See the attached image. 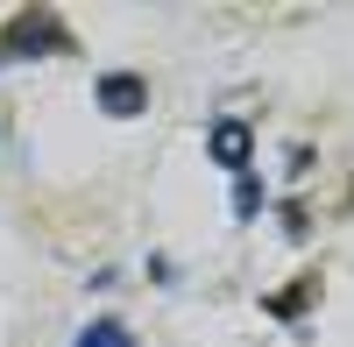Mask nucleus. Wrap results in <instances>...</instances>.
<instances>
[{"label": "nucleus", "instance_id": "f257e3e1", "mask_svg": "<svg viewBox=\"0 0 354 347\" xmlns=\"http://www.w3.org/2000/svg\"><path fill=\"white\" fill-rule=\"evenodd\" d=\"M71 50V28L57 21L50 8H21L0 36V64H28V57H64Z\"/></svg>", "mask_w": 354, "mask_h": 347}, {"label": "nucleus", "instance_id": "f03ea898", "mask_svg": "<svg viewBox=\"0 0 354 347\" xmlns=\"http://www.w3.org/2000/svg\"><path fill=\"white\" fill-rule=\"evenodd\" d=\"M93 106L106 113V121H135V113H149V78L106 71V78H93Z\"/></svg>", "mask_w": 354, "mask_h": 347}, {"label": "nucleus", "instance_id": "7ed1b4c3", "mask_svg": "<svg viewBox=\"0 0 354 347\" xmlns=\"http://www.w3.org/2000/svg\"><path fill=\"white\" fill-rule=\"evenodd\" d=\"M205 156H213L220 170H234V178H241L248 156H255V135H248L241 121H213V128H205Z\"/></svg>", "mask_w": 354, "mask_h": 347}, {"label": "nucleus", "instance_id": "20e7f679", "mask_svg": "<svg viewBox=\"0 0 354 347\" xmlns=\"http://www.w3.org/2000/svg\"><path fill=\"white\" fill-rule=\"evenodd\" d=\"M71 347H135V333H128L121 319H93V326H85Z\"/></svg>", "mask_w": 354, "mask_h": 347}, {"label": "nucleus", "instance_id": "39448f33", "mask_svg": "<svg viewBox=\"0 0 354 347\" xmlns=\"http://www.w3.org/2000/svg\"><path fill=\"white\" fill-rule=\"evenodd\" d=\"M319 291V276H298V283H290V291H277V298H262V305H270L277 312V319H298V312H305V298Z\"/></svg>", "mask_w": 354, "mask_h": 347}, {"label": "nucleus", "instance_id": "423d86ee", "mask_svg": "<svg viewBox=\"0 0 354 347\" xmlns=\"http://www.w3.org/2000/svg\"><path fill=\"white\" fill-rule=\"evenodd\" d=\"M255 206H262V185H255V178H234V213H241V220H248Z\"/></svg>", "mask_w": 354, "mask_h": 347}]
</instances>
